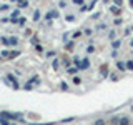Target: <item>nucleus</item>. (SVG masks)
Wrapping results in <instances>:
<instances>
[{
    "label": "nucleus",
    "instance_id": "nucleus-1",
    "mask_svg": "<svg viewBox=\"0 0 133 125\" xmlns=\"http://www.w3.org/2000/svg\"><path fill=\"white\" fill-rule=\"evenodd\" d=\"M0 62L15 87L55 90L133 70V0H3Z\"/></svg>",
    "mask_w": 133,
    "mask_h": 125
},
{
    "label": "nucleus",
    "instance_id": "nucleus-2",
    "mask_svg": "<svg viewBox=\"0 0 133 125\" xmlns=\"http://www.w3.org/2000/svg\"><path fill=\"white\" fill-rule=\"evenodd\" d=\"M91 125H133V118L128 115H115L111 118H100L95 120Z\"/></svg>",
    "mask_w": 133,
    "mask_h": 125
}]
</instances>
